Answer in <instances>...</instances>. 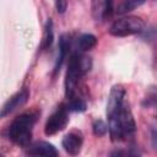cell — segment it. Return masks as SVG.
Instances as JSON below:
<instances>
[{"mask_svg":"<svg viewBox=\"0 0 157 157\" xmlns=\"http://www.w3.org/2000/svg\"><path fill=\"white\" fill-rule=\"evenodd\" d=\"M83 144V135L81 131L78 130H72L69 134H66L61 141V145L64 147V150L71 155V156H76L80 153L81 147Z\"/></svg>","mask_w":157,"mask_h":157,"instance_id":"obj_8","label":"cell"},{"mask_svg":"<svg viewBox=\"0 0 157 157\" xmlns=\"http://www.w3.org/2000/svg\"><path fill=\"white\" fill-rule=\"evenodd\" d=\"M145 22L137 16H128L114 21L109 28V33L114 37H128L142 32Z\"/></svg>","mask_w":157,"mask_h":157,"instance_id":"obj_2","label":"cell"},{"mask_svg":"<svg viewBox=\"0 0 157 157\" xmlns=\"http://www.w3.org/2000/svg\"><path fill=\"white\" fill-rule=\"evenodd\" d=\"M29 98V91L27 88H22L21 91H18L17 93H15L11 98H9L6 101V103L2 105L1 108V118H5L6 115H9L10 113L15 112L16 109L21 108L22 105H25L27 103Z\"/></svg>","mask_w":157,"mask_h":157,"instance_id":"obj_7","label":"cell"},{"mask_svg":"<svg viewBox=\"0 0 157 157\" xmlns=\"http://www.w3.org/2000/svg\"><path fill=\"white\" fill-rule=\"evenodd\" d=\"M96 44H97V38H96V36H93L91 33L82 34L77 40V45L81 52H88L92 48H94Z\"/></svg>","mask_w":157,"mask_h":157,"instance_id":"obj_13","label":"cell"},{"mask_svg":"<svg viewBox=\"0 0 157 157\" xmlns=\"http://www.w3.org/2000/svg\"><path fill=\"white\" fill-rule=\"evenodd\" d=\"M146 0H119L118 7H117V12L119 15L126 13L129 11L135 10L136 7L141 6Z\"/></svg>","mask_w":157,"mask_h":157,"instance_id":"obj_14","label":"cell"},{"mask_svg":"<svg viewBox=\"0 0 157 157\" xmlns=\"http://www.w3.org/2000/svg\"><path fill=\"white\" fill-rule=\"evenodd\" d=\"M54 4H55V9H56L58 13H64L66 11L67 0H54Z\"/></svg>","mask_w":157,"mask_h":157,"instance_id":"obj_17","label":"cell"},{"mask_svg":"<svg viewBox=\"0 0 157 157\" xmlns=\"http://www.w3.org/2000/svg\"><path fill=\"white\" fill-rule=\"evenodd\" d=\"M70 48H71V40H70V37L67 34H63L59 39V55H58V60L55 63V66H54V74H56L59 70H60V66L63 64V61L66 59V56L69 55V52H70Z\"/></svg>","mask_w":157,"mask_h":157,"instance_id":"obj_11","label":"cell"},{"mask_svg":"<svg viewBox=\"0 0 157 157\" xmlns=\"http://www.w3.org/2000/svg\"><path fill=\"white\" fill-rule=\"evenodd\" d=\"M113 0H92L91 12L96 21L105 20L113 13Z\"/></svg>","mask_w":157,"mask_h":157,"instance_id":"obj_9","label":"cell"},{"mask_svg":"<svg viewBox=\"0 0 157 157\" xmlns=\"http://www.w3.org/2000/svg\"><path fill=\"white\" fill-rule=\"evenodd\" d=\"M117 115H118V120H119L124 139L132 136L134 132L136 131V123L134 120V117H132V113H131L129 105L124 103L123 107L120 108V110L117 113Z\"/></svg>","mask_w":157,"mask_h":157,"instance_id":"obj_5","label":"cell"},{"mask_svg":"<svg viewBox=\"0 0 157 157\" xmlns=\"http://www.w3.org/2000/svg\"><path fill=\"white\" fill-rule=\"evenodd\" d=\"M80 55L78 53H74L69 59L66 77H65V96L67 99L72 98L76 92V87L81 76H83V71L80 64Z\"/></svg>","mask_w":157,"mask_h":157,"instance_id":"obj_3","label":"cell"},{"mask_svg":"<svg viewBox=\"0 0 157 157\" xmlns=\"http://www.w3.org/2000/svg\"><path fill=\"white\" fill-rule=\"evenodd\" d=\"M151 144H152V147L157 150V128L156 126L151 128Z\"/></svg>","mask_w":157,"mask_h":157,"instance_id":"obj_18","label":"cell"},{"mask_svg":"<svg viewBox=\"0 0 157 157\" xmlns=\"http://www.w3.org/2000/svg\"><path fill=\"white\" fill-rule=\"evenodd\" d=\"M38 119V112H27L16 117L10 128L9 137L10 140L21 147H27L32 139V129Z\"/></svg>","mask_w":157,"mask_h":157,"instance_id":"obj_1","label":"cell"},{"mask_svg":"<svg viewBox=\"0 0 157 157\" xmlns=\"http://www.w3.org/2000/svg\"><path fill=\"white\" fill-rule=\"evenodd\" d=\"M27 153L31 156H45V157H55L58 156V150L54 145L47 141H38L28 147Z\"/></svg>","mask_w":157,"mask_h":157,"instance_id":"obj_10","label":"cell"},{"mask_svg":"<svg viewBox=\"0 0 157 157\" xmlns=\"http://www.w3.org/2000/svg\"><path fill=\"white\" fill-rule=\"evenodd\" d=\"M54 39V32H53V21L52 18H48L44 26V32H43V38H42V43H40V49L42 50H47L50 48L52 43Z\"/></svg>","mask_w":157,"mask_h":157,"instance_id":"obj_12","label":"cell"},{"mask_svg":"<svg viewBox=\"0 0 157 157\" xmlns=\"http://www.w3.org/2000/svg\"><path fill=\"white\" fill-rule=\"evenodd\" d=\"M92 131H93V134H94L96 136H98V137L104 136V135L107 134V131H108V125H107L103 120L97 119V120H94L93 124H92Z\"/></svg>","mask_w":157,"mask_h":157,"instance_id":"obj_16","label":"cell"},{"mask_svg":"<svg viewBox=\"0 0 157 157\" xmlns=\"http://www.w3.org/2000/svg\"><path fill=\"white\" fill-rule=\"evenodd\" d=\"M124 97H125V88L121 85H115L112 87L107 103V117L117 114L120 110V108L124 104Z\"/></svg>","mask_w":157,"mask_h":157,"instance_id":"obj_6","label":"cell"},{"mask_svg":"<svg viewBox=\"0 0 157 157\" xmlns=\"http://www.w3.org/2000/svg\"><path fill=\"white\" fill-rule=\"evenodd\" d=\"M69 108L65 104H60L54 113L48 118L44 125V134L52 136L61 130H64L69 123Z\"/></svg>","mask_w":157,"mask_h":157,"instance_id":"obj_4","label":"cell"},{"mask_svg":"<svg viewBox=\"0 0 157 157\" xmlns=\"http://www.w3.org/2000/svg\"><path fill=\"white\" fill-rule=\"evenodd\" d=\"M70 112H85L86 110V102L80 98L74 96L72 98L69 99V103L66 104Z\"/></svg>","mask_w":157,"mask_h":157,"instance_id":"obj_15","label":"cell"}]
</instances>
